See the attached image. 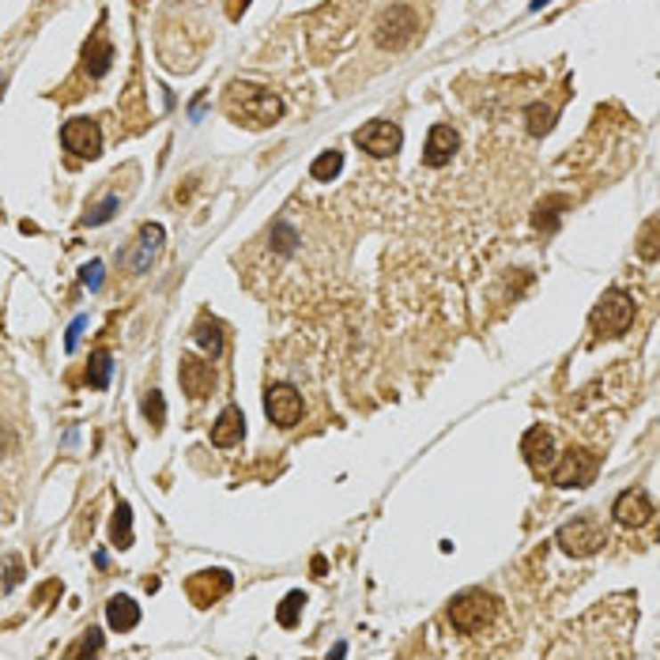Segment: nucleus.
I'll list each match as a JSON object with an SVG mask.
<instances>
[{
  "instance_id": "nucleus-32",
  "label": "nucleus",
  "mask_w": 660,
  "mask_h": 660,
  "mask_svg": "<svg viewBox=\"0 0 660 660\" xmlns=\"http://www.w3.org/2000/svg\"><path fill=\"white\" fill-rule=\"evenodd\" d=\"M20 577H23V562H20V558H15V555H12V558H8V582H4V592H8V589H15V585H20Z\"/></svg>"
},
{
  "instance_id": "nucleus-28",
  "label": "nucleus",
  "mask_w": 660,
  "mask_h": 660,
  "mask_svg": "<svg viewBox=\"0 0 660 660\" xmlns=\"http://www.w3.org/2000/svg\"><path fill=\"white\" fill-rule=\"evenodd\" d=\"M558 204H566V200L558 197V200H547V204L536 208V227H543V231H555L558 227V212H555Z\"/></svg>"
},
{
  "instance_id": "nucleus-8",
  "label": "nucleus",
  "mask_w": 660,
  "mask_h": 660,
  "mask_svg": "<svg viewBox=\"0 0 660 660\" xmlns=\"http://www.w3.org/2000/svg\"><path fill=\"white\" fill-rule=\"evenodd\" d=\"M61 143L72 155H79V159H94L102 151V128H99V121H91V118H72L69 125L61 128Z\"/></svg>"
},
{
  "instance_id": "nucleus-2",
  "label": "nucleus",
  "mask_w": 660,
  "mask_h": 660,
  "mask_svg": "<svg viewBox=\"0 0 660 660\" xmlns=\"http://www.w3.org/2000/svg\"><path fill=\"white\" fill-rule=\"evenodd\" d=\"M494 615H498V600L483 589H469V592L449 600V623H453L460 634H479Z\"/></svg>"
},
{
  "instance_id": "nucleus-29",
  "label": "nucleus",
  "mask_w": 660,
  "mask_h": 660,
  "mask_svg": "<svg viewBox=\"0 0 660 660\" xmlns=\"http://www.w3.org/2000/svg\"><path fill=\"white\" fill-rule=\"evenodd\" d=\"M638 253L646 257V261H656V219H649V223H646V231H641V246H638Z\"/></svg>"
},
{
  "instance_id": "nucleus-17",
  "label": "nucleus",
  "mask_w": 660,
  "mask_h": 660,
  "mask_svg": "<svg viewBox=\"0 0 660 660\" xmlns=\"http://www.w3.org/2000/svg\"><path fill=\"white\" fill-rule=\"evenodd\" d=\"M159 246H163V227H159V223H148V227L140 231V241H136V253H133V272H148V265L155 261Z\"/></svg>"
},
{
  "instance_id": "nucleus-1",
  "label": "nucleus",
  "mask_w": 660,
  "mask_h": 660,
  "mask_svg": "<svg viewBox=\"0 0 660 660\" xmlns=\"http://www.w3.org/2000/svg\"><path fill=\"white\" fill-rule=\"evenodd\" d=\"M227 114H231L238 125L268 128L272 121H280L283 102H280V94H272V91H265V87L231 84V91H227Z\"/></svg>"
},
{
  "instance_id": "nucleus-24",
  "label": "nucleus",
  "mask_w": 660,
  "mask_h": 660,
  "mask_svg": "<svg viewBox=\"0 0 660 660\" xmlns=\"http://www.w3.org/2000/svg\"><path fill=\"white\" fill-rule=\"evenodd\" d=\"M302 604H306V592H287L283 604H280V611H276L280 626H295L298 615H302Z\"/></svg>"
},
{
  "instance_id": "nucleus-16",
  "label": "nucleus",
  "mask_w": 660,
  "mask_h": 660,
  "mask_svg": "<svg viewBox=\"0 0 660 660\" xmlns=\"http://www.w3.org/2000/svg\"><path fill=\"white\" fill-rule=\"evenodd\" d=\"M106 623H110V631H118V634L133 631V626L140 623V604H136L133 597H110V604H106Z\"/></svg>"
},
{
  "instance_id": "nucleus-12",
  "label": "nucleus",
  "mask_w": 660,
  "mask_h": 660,
  "mask_svg": "<svg viewBox=\"0 0 660 660\" xmlns=\"http://www.w3.org/2000/svg\"><path fill=\"white\" fill-rule=\"evenodd\" d=\"M611 513H615V521H619L623 528H641V525L653 521V502H649V494L641 491V487H631V491H623V494L615 498Z\"/></svg>"
},
{
  "instance_id": "nucleus-15",
  "label": "nucleus",
  "mask_w": 660,
  "mask_h": 660,
  "mask_svg": "<svg viewBox=\"0 0 660 660\" xmlns=\"http://www.w3.org/2000/svg\"><path fill=\"white\" fill-rule=\"evenodd\" d=\"M241 434H246V415H241V408H223L219 420L212 423V445L219 449H231L241 442Z\"/></svg>"
},
{
  "instance_id": "nucleus-26",
  "label": "nucleus",
  "mask_w": 660,
  "mask_h": 660,
  "mask_svg": "<svg viewBox=\"0 0 660 660\" xmlns=\"http://www.w3.org/2000/svg\"><path fill=\"white\" fill-rule=\"evenodd\" d=\"M114 212H118V197H106L102 204H94L91 212L84 216V223L87 227H99V223H106V219H114Z\"/></svg>"
},
{
  "instance_id": "nucleus-9",
  "label": "nucleus",
  "mask_w": 660,
  "mask_h": 660,
  "mask_svg": "<svg viewBox=\"0 0 660 660\" xmlns=\"http://www.w3.org/2000/svg\"><path fill=\"white\" fill-rule=\"evenodd\" d=\"M265 411H268V420L276 423V427H295L302 420V396L295 385H268V393H265Z\"/></svg>"
},
{
  "instance_id": "nucleus-18",
  "label": "nucleus",
  "mask_w": 660,
  "mask_h": 660,
  "mask_svg": "<svg viewBox=\"0 0 660 660\" xmlns=\"http://www.w3.org/2000/svg\"><path fill=\"white\" fill-rule=\"evenodd\" d=\"M192 340H197V344L208 351V355L216 359L219 351H223V325H219L216 317H200L197 329H192Z\"/></svg>"
},
{
  "instance_id": "nucleus-20",
  "label": "nucleus",
  "mask_w": 660,
  "mask_h": 660,
  "mask_svg": "<svg viewBox=\"0 0 660 660\" xmlns=\"http://www.w3.org/2000/svg\"><path fill=\"white\" fill-rule=\"evenodd\" d=\"M110 57H114V50H110V42L106 38H94V42H87V50H84V61H87V72L99 79V76H106V69H110Z\"/></svg>"
},
{
  "instance_id": "nucleus-14",
  "label": "nucleus",
  "mask_w": 660,
  "mask_h": 660,
  "mask_svg": "<svg viewBox=\"0 0 660 660\" xmlns=\"http://www.w3.org/2000/svg\"><path fill=\"white\" fill-rule=\"evenodd\" d=\"M521 453L528 460V469L533 472H547L555 464V442H551V434H547L543 427H533L521 438Z\"/></svg>"
},
{
  "instance_id": "nucleus-3",
  "label": "nucleus",
  "mask_w": 660,
  "mask_h": 660,
  "mask_svg": "<svg viewBox=\"0 0 660 660\" xmlns=\"http://www.w3.org/2000/svg\"><path fill=\"white\" fill-rule=\"evenodd\" d=\"M592 332L597 336H623L626 329H631V321H634V298L626 295V291H607L600 302H597V310H592Z\"/></svg>"
},
{
  "instance_id": "nucleus-11",
  "label": "nucleus",
  "mask_w": 660,
  "mask_h": 660,
  "mask_svg": "<svg viewBox=\"0 0 660 660\" xmlns=\"http://www.w3.org/2000/svg\"><path fill=\"white\" fill-rule=\"evenodd\" d=\"M457 148H460L457 128H453V125H434L430 136H427V143H423V163H427L430 170H442V167L453 163Z\"/></svg>"
},
{
  "instance_id": "nucleus-27",
  "label": "nucleus",
  "mask_w": 660,
  "mask_h": 660,
  "mask_svg": "<svg viewBox=\"0 0 660 660\" xmlns=\"http://www.w3.org/2000/svg\"><path fill=\"white\" fill-rule=\"evenodd\" d=\"M99 649H102V634L91 626V631H84V638L69 649V656H87V653H99Z\"/></svg>"
},
{
  "instance_id": "nucleus-25",
  "label": "nucleus",
  "mask_w": 660,
  "mask_h": 660,
  "mask_svg": "<svg viewBox=\"0 0 660 660\" xmlns=\"http://www.w3.org/2000/svg\"><path fill=\"white\" fill-rule=\"evenodd\" d=\"M143 415L151 420V427H163L167 423V400H163V393H159V389H151V396L143 400Z\"/></svg>"
},
{
  "instance_id": "nucleus-10",
  "label": "nucleus",
  "mask_w": 660,
  "mask_h": 660,
  "mask_svg": "<svg viewBox=\"0 0 660 660\" xmlns=\"http://www.w3.org/2000/svg\"><path fill=\"white\" fill-rule=\"evenodd\" d=\"M231 585H234V577L227 570H200V574L189 577L185 592H189V600L197 604V607H212L216 600L227 597Z\"/></svg>"
},
{
  "instance_id": "nucleus-22",
  "label": "nucleus",
  "mask_w": 660,
  "mask_h": 660,
  "mask_svg": "<svg viewBox=\"0 0 660 660\" xmlns=\"http://www.w3.org/2000/svg\"><path fill=\"white\" fill-rule=\"evenodd\" d=\"M110 543L114 547H133V509L125 502L114 513V525H110Z\"/></svg>"
},
{
  "instance_id": "nucleus-30",
  "label": "nucleus",
  "mask_w": 660,
  "mask_h": 660,
  "mask_svg": "<svg viewBox=\"0 0 660 660\" xmlns=\"http://www.w3.org/2000/svg\"><path fill=\"white\" fill-rule=\"evenodd\" d=\"M102 261H91V265H84V283L91 287V291H99V287H102Z\"/></svg>"
},
{
  "instance_id": "nucleus-7",
  "label": "nucleus",
  "mask_w": 660,
  "mask_h": 660,
  "mask_svg": "<svg viewBox=\"0 0 660 660\" xmlns=\"http://www.w3.org/2000/svg\"><path fill=\"white\" fill-rule=\"evenodd\" d=\"M355 143L374 159H389V155L400 151L404 133H400V125H393V121H370V125L355 128Z\"/></svg>"
},
{
  "instance_id": "nucleus-5",
  "label": "nucleus",
  "mask_w": 660,
  "mask_h": 660,
  "mask_svg": "<svg viewBox=\"0 0 660 660\" xmlns=\"http://www.w3.org/2000/svg\"><path fill=\"white\" fill-rule=\"evenodd\" d=\"M555 543L566 555H574V558H589V555H597L600 547L607 543V536H604V528L592 521V517H577V521H566V525L558 528Z\"/></svg>"
},
{
  "instance_id": "nucleus-6",
  "label": "nucleus",
  "mask_w": 660,
  "mask_h": 660,
  "mask_svg": "<svg viewBox=\"0 0 660 660\" xmlns=\"http://www.w3.org/2000/svg\"><path fill=\"white\" fill-rule=\"evenodd\" d=\"M597 469H600L597 453H589V449H566V457L555 460L547 472H551L555 487H589L597 479Z\"/></svg>"
},
{
  "instance_id": "nucleus-34",
  "label": "nucleus",
  "mask_w": 660,
  "mask_h": 660,
  "mask_svg": "<svg viewBox=\"0 0 660 660\" xmlns=\"http://www.w3.org/2000/svg\"><path fill=\"white\" fill-rule=\"evenodd\" d=\"M543 4H551V0H533V4H528V8H533V12H540Z\"/></svg>"
},
{
  "instance_id": "nucleus-23",
  "label": "nucleus",
  "mask_w": 660,
  "mask_h": 660,
  "mask_svg": "<svg viewBox=\"0 0 660 660\" xmlns=\"http://www.w3.org/2000/svg\"><path fill=\"white\" fill-rule=\"evenodd\" d=\"M525 118H528V133H533V136H543V133H551L555 110L547 106V102H533V106L525 110Z\"/></svg>"
},
{
  "instance_id": "nucleus-19",
  "label": "nucleus",
  "mask_w": 660,
  "mask_h": 660,
  "mask_svg": "<svg viewBox=\"0 0 660 660\" xmlns=\"http://www.w3.org/2000/svg\"><path fill=\"white\" fill-rule=\"evenodd\" d=\"M344 170V151H321L317 159H314V167H310V178L314 182H332L336 174Z\"/></svg>"
},
{
  "instance_id": "nucleus-21",
  "label": "nucleus",
  "mask_w": 660,
  "mask_h": 660,
  "mask_svg": "<svg viewBox=\"0 0 660 660\" xmlns=\"http://www.w3.org/2000/svg\"><path fill=\"white\" fill-rule=\"evenodd\" d=\"M110 374H114V355H110V351H94L91 366H87V385L91 389H106Z\"/></svg>"
},
{
  "instance_id": "nucleus-13",
  "label": "nucleus",
  "mask_w": 660,
  "mask_h": 660,
  "mask_svg": "<svg viewBox=\"0 0 660 660\" xmlns=\"http://www.w3.org/2000/svg\"><path fill=\"white\" fill-rule=\"evenodd\" d=\"M178 378H182V389H185L192 400H204L208 393L216 389V370H212V363H204V359H197V355H182Z\"/></svg>"
},
{
  "instance_id": "nucleus-33",
  "label": "nucleus",
  "mask_w": 660,
  "mask_h": 660,
  "mask_svg": "<svg viewBox=\"0 0 660 660\" xmlns=\"http://www.w3.org/2000/svg\"><path fill=\"white\" fill-rule=\"evenodd\" d=\"M325 570H329V562L317 555V558H314V574H325Z\"/></svg>"
},
{
  "instance_id": "nucleus-4",
  "label": "nucleus",
  "mask_w": 660,
  "mask_h": 660,
  "mask_svg": "<svg viewBox=\"0 0 660 660\" xmlns=\"http://www.w3.org/2000/svg\"><path fill=\"white\" fill-rule=\"evenodd\" d=\"M415 30H420V15H415L408 4H393L374 27V42L381 45V50H404V45L415 38Z\"/></svg>"
},
{
  "instance_id": "nucleus-31",
  "label": "nucleus",
  "mask_w": 660,
  "mask_h": 660,
  "mask_svg": "<svg viewBox=\"0 0 660 660\" xmlns=\"http://www.w3.org/2000/svg\"><path fill=\"white\" fill-rule=\"evenodd\" d=\"M87 329V317H76L72 325H69V336H64V351H76V344H79V332Z\"/></svg>"
}]
</instances>
